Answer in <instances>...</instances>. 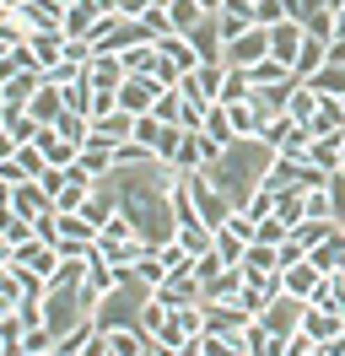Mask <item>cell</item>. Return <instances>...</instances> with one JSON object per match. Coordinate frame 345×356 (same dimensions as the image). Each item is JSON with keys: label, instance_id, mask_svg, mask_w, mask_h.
Masks as SVG:
<instances>
[{"label": "cell", "instance_id": "obj_56", "mask_svg": "<svg viewBox=\"0 0 345 356\" xmlns=\"http://www.w3.org/2000/svg\"><path fill=\"white\" fill-rule=\"evenodd\" d=\"M0 6H6V0H0Z\"/></svg>", "mask_w": 345, "mask_h": 356}, {"label": "cell", "instance_id": "obj_24", "mask_svg": "<svg viewBox=\"0 0 345 356\" xmlns=\"http://www.w3.org/2000/svg\"><path fill=\"white\" fill-rule=\"evenodd\" d=\"M286 81H297V76H291V65H280L275 54H270V60H259V65L248 70V87H254V92H264V87H286Z\"/></svg>", "mask_w": 345, "mask_h": 356}, {"label": "cell", "instance_id": "obj_37", "mask_svg": "<svg viewBox=\"0 0 345 356\" xmlns=\"http://www.w3.org/2000/svg\"><path fill=\"white\" fill-rule=\"evenodd\" d=\"M200 346H205V356H248L237 334H216V330H205V334H200Z\"/></svg>", "mask_w": 345, "mask_h": 356}, {"label": "cell", "instance_id": "obj_52", "mask_svg": "<svg viewBox=\"0 0 345 356\" xmlns=\"http://www.w3.org/2000/svg\"><path fill=\"white\" fill-rule=\"evenodd\" d=\"M335 38H345V11H340V17H335Z\"/></svg>", "mask_w": 345, "mask_h": 356}, {"label": "cell", "instance_id": "obj_6", "mask_svg": "<svg viewBox=\"0 0 345 356\" xmlns=\"http://www.w3.org/2000/svg\"><path fill=\"white\" fill-rule=\"evenodd\" d=\"M302 308H307V302H297V297H286V291H280L275 302L259 313V324H264L270 334H291V330H302Z\"/></svg>", "mask_w": 345, "mask_h": 356}, {"label": "cell", "instance_id": "obj_54", "mask_svg": "<svg viewBox=\"0 0 345 356\" xmlns=\"http://www.w3.org/2000/svg\"><path fill=\"white\" fill-rule=\"evenodd\" d=\"M340 156H345V135H340Z\"/></svg>", "mask_w": 345, "mask_h": 356}, {"label": "cell", "instance_id": "obj_26", "mask_svg": "<svg viewBox=\"0 0 345 356\" xmlns=\"http://www.w3.org/2000/svg\"><path fill=\"white\" fill-rule=\"evenodd\" d=\"M0 238H6V243H33V238H38V227L27 222V216H17V211H11V205H0Z\"/></svg>", "mask_w": 345, "mask_h": 356}, {"label": "cell", "instance_id": "obj_16", "mask_svg": "<svg viewBox=\"0 0 345 356\" xmlns=\"http://www.w3.org/2000/svg\"><path fill=\"white\" fill-rule=\"evenodd\" d=\"M307 265L319 270V275H340L345 270V232H329V238L307 254Z\"/></svg>", "mask_w": 345, "mask_h": 356}, {"label": "cell", "instance_id": "obj_38", "mask_svg": "<svg viewBox=\"0 0 345 356\" xmlns=\"http://www.w3.org/2000/svg\"><path fill=\"white\" fill-rule=\"evenodd\" d=\"M135 281H146V286H162V281H168V265H162V248H151L146 259L135 265Z\"/></svg>", "mask_w": 345, "mask_h": 356}, {"label": "cell", "instance_id": "obj_15", "mask_svg": "<svg viewBox=\"0 0 345 356\" xmlns=\"http://www.w3.org/2000/svg\"><path fill=\"white\" fill-rule=\"evenodd\" d=\"M302 330L313 334V340H335V334H345V318L335 308H313V302H307V308H302Z\"/></svg>", "mask_w": 345, "mask_h": 356}, {"label": "cell", "instance_id": "obj_28", "mask_svg": "<svg viewBox=\"0 0 345 356\" xmlns=\"http://www.w3.org/2000/svg\"><path fill=\"white\" fill-rule=\"evenodd\" d=\"M248 97H254L248 70H227V76H221V97H216V103H221V108H237V103H248Z\"/></svg>", "mask_w": 345, "mask_h": 356}, {"label": "cell", "instance_id": "obj_32", "mask_svg": "<svg viewBox=\"0 0 345 356\" xmlns=\"http://www.w3.org/2000/svg\"><path fill=\"white\" fill-rule=\"evenodd\" d=\"M76 168H81V173H92L97 184H103V178L113 173V152H103V146H81V156H76Z\"/></svg>", "mask_w": 345, "mask_h": 356}, {"label": "cell", "instance_id": "obj_51", "mask_svg": "<svg viewBox=\"0 0 345 356\" xmlns=\"http://www.w3.org/2000/svg\"><path fill=\"white\" fill-rule=\"evenodd\" d=\"M323 11H335V17H340V11H345V0H323Z\"/></svg>", "mask_w": 345, "mask_h": 356}, {"label": "cell", "instance_id": "obj_35", "mask_svg": "<svg viewBox=\"0 0 345 356\" xmlns=\"http://www.w3.org/2000/svg\"><path fill=\"white\" fill-rule=\"evenodd\" d=\"M243 275H254V270H280V254L270 243H248V254H243Z\"/></svg>", "mask_w": 345, "mask_h": 356}, {"label": "cell", "instance_id": "obj_30", "mask_svg": "<svg viewBox=\"0 0 345 356\" xmlns=\"http://www.w3.org/2000/svg\"><path fill=\"white\" fill-rule=\"evenodd\" d=\"M205 140H211V146H221V152H227V146H237L232 119H227V108H221V103H216V108L205 113Z\"/></svg>", "mask_w": 345, "mask_h": 356}, {"label": "cell", "instance_id": "obj_17", "mask_svg": "<svg viewBox=\"0 0 345 356\" xmlns=\"http://www.w3.org/2000/svg\"><path fill=\"white\" fill-rule=\"evenodd\" d=\"M168 308H184V302H205V281L200 275H184V281H162V286H151Z\"/></svg>", "mask_w": 345, "mask_h": 356}, {"label": "cell", "instance_id": "obj_20", "mask_svg": "<svg viewBox=\"0 0 345 356\" xmlns=\"http://www.w3.org/2000/svg\"><path fill=\"white\" fill-rule=\"evenodd\" d=\"M103 22L97 11H92V0H70L65 6V22H60V33L65 38H92V27Z\"/></svg>", "mask_w": 345, "mask_h": 356}, {"label": "cell", "instance_id": "obj_41", "mask_svg": "<svg viewBox=\"0 0 345 356\" xmlns=\"http://www.w3.org/2000/svg\"><path fill=\"white\" fill-rule=\"evenodd\" d=\"M302 27H307V38H323V44H335V11H323V6H319V11H313V17H307Z\"/></svg>", "mask_w": 345, "mask_h": 356}, {"label": "cell", "instance_id": "obj_25", "mask_svg": "<svg viewBox=\"0 0 345 356\" xmlns=\"http://www.w3.org/2000/svg\"><path fill=\"white\" fill-rule=\"evenodd\" d=\"M157 49H162V60H168V65H178V70H194V65H200V54H194V44L184 38V33L157 38Z\"/></svg>", "mask_w": 345, "mask_h": 356}, {"label": "cell", "instance_id": "obj_23", "mask_svg": "<svg viewBox=\"0 0 345 356\" xmlns=\"http://www.w3.org/2000/svg\"><path fill=\"white\" fill-rule=\"evenodd\" d=\"M243 297V270H216L205 281V302H237Z\"/></svg>", "mask_w": 345, "mask_h": 356}, {"label": "cell", "instance_id": "obj_12", "mask_svg": "<svg viewBox=\"0 0 345 356\" xmlns=\"http://www.w3.org/2000/svg\"><path fill=\"white\" fill-rule=\"evenodd\" d=\"M307 44V27L302 22H280V27H270V54H275L280 65H297V49Z\"/></svg>", "mask_w": 345, "mask_h": 356}, {"label": "cell", "instance_id": "obj_53", "mask_svg": "<svg viewBox=\"0 0 345 356\" xmlns=\"http://www.w3.org/2000/svg\"><path fill=\"white\" fill-rule=\"evenodd\" d=\"M141 356H162V351H157V340H151V346H146V351H141Z\"/></svg>", "mask_w": 345, "mask_h": 356}, {"label": "cell", "instance_id": "obj_11", "mask_svg": "<svg viewBox=\"0 0 345 356\" xmlns=\"http://www.w3.org/2000/svg\"><path fill=\"white\" fill-rule=\"evenodd\" d=\"M125 60H119V54H92V65H86V81H92V87L97 92H119L125 87Z\"/></svg>", "mask_w": 345, "mask_h": 356}, {"label": "cell", "instance_id": "obj_48", "mask_svg": "<svg viewBox=\"0 0 345 356\" xmlns=\"http://www.w3.org/2000/svg\"><path fill=\"white\" fill-rule=\"evenodd\" d=\"M11 156H17V140H11V135L0 130V162H11Z\"/></svg>", "mask_w": 345, "mask_h": 356}, {"label": "cell", "instance_id": "obj_49", "mask_svg": "<svg viewBox=\"0 0 345 356\" xmlns=\"http://www.w3.org/2000/svg\"><path fill=\"white\" fill-rule=\"evenodd\" d=\"M329 65H345V38H335V44H329Z\"/></svg>", "mask_w": 345, "mask_h": 356}, {"label": "cell", "instance_id": "obj_47", "mask_svg": "<svg viewBox=\"0 0 345 356\" xmlns=\"http://www.w3.org/2000/svg\"><path fill=\"white\" fill-rule=\"evenodd\" d=\"M33 227H38V238H43V243H60V211H49V216H38Z\"/></svg>", "mask_w": 345, "mask_h": 356}, {"label": "cell", "instance_id": "obj_13", "mask_svg": "<svg viewBox=\"0 0 345 356\" xmlns=\"http://www.w3.org/2000/svg\"><path fill=\"white\" fill-rule=\"evenodd\" d=\"M103 340H108V356H141L151 346V334L141 324H113V330H103Z\"/></svg>", "mask_w": 345, "mask_h": 356}, {"label": "cell", "instance_id": "obj_45", "mask_svg": "<svg viewBox=\"0 0 345 356\" xmlns=\"http://www.w3.org/2000/svg\"><path fill=\"white\" fill-rule=\"evenodd\" d=\"M329 205H335V222H345V168L329 178Z\"/></svg>", "mask_w": 345, "mask_h": 356}, {"label": "cell", "instance_id": "obj_2", "mask_svg": "<svg viewBox=\"0 0 345 356\" xmlns=\"http://www.w3.org/2000/svg\"><path fill=\"white\" fill-rule=\"evenodd\" d=\"M259 60H270V27H248L221 44V65L227 70H254Z\"/></svg>", "mask_w": 345, "mask_h": 356}, {"label": "cell", "instance_id": "obj_27", "mask_svg": "<svg viewBox=\"0 0 345 356\" xmlns=\"http://www.w3.org/2000/svg\"><path fill=\"white\" fill-rule=\"evenodd\" d=\"M119 60H125L129 76H157V65H162V49H157V44H141V49H125Z\"/></svg>", "mask_w": 345, "mask_h": 356}, {"label": "cell", "instance_id": "obj_55", "mask_svg": "<svg viewBox=\"0 0 345 356\" xmlns=\"http://www.w3.org/2000/svg\"><path fill=\"white\" fill-rule=\"evenodd\" d=\"M340 232H345V222H340Z\"/></svg>", "mask_w": 345, "mask_h": 356}, {"label": "cell", "instance_id": "obj_36", "mask_svg": "<svg viewBox=\"0 0 345 356\" xmlns=\"http://www.w3.org/2000/svg\"><path fill=\"white\" fill-rule=\"evenodd\" d=\"M151 113H157L162 124H172V130H184V92H178V87H172V92H162Z\"/></svg>", "mask_w": 345, "mask_h": 356}, {"label": "cell", "instance_id": "obj_7", "mask_svg": "<svg viewBox=\"0 0 345 356\" xmlns=\"http://www.w3.org/2000/svg\"><path fill=\"white\" fill-rule=\"evenodd\" d=\"M22 49H27V65H33V70H54V65H65V33H33Z\"/></svg>", "mask_w": 345, "mask_h": 356}, {"label": "cell", "instance_id": "obj_31", "mask_svg": "<svg viewBox=\"0 0 345 356\" xmlns=\"http://www.w3.org/2000/svg\"><path fill=\"white\" fill-rule=\"evenodd\" d=\"M286 113H291L297 124H313V113H319V92L297 81V87H291V103H286Z\"/></svg>", "mask_w": 345, "mask_h": 356}, {"label": "cell", "instance_id": "obj_40", "mask_svg": "<svg viewBox=\"0 0 345 356\" xmlns=\"http://www.w3.org/2000/svg\"><path fill=\"white\" fill-rule=\"evenodd\" d=\"M286 238H291V227L280 222V216H264V222H259V232H254V243H270V248H280Z\"/></svg>", "mask_w": 345, "mask_h": 356}, {"label": "cell", "instance_id": "obj_22", "mask_svg": "<svg viewBox=\"0 0 345 356\" xmlns=\"http://www.w3.org/2000/svg\"><path fill=\"white\" fill-rule=\"evenodd\" d=\"M38 152L49 156V168H70V162L81 156V146H76V140H65L60 130H43L38 135Z\"/></svg>", "mask_w": 345, "mask_h": 356}, {"label": "cell", "instance_id": "obj_10", "mask_svg": "<svg viewBox=\"0 0 345 356\" xmlns=\"http://www.w3.org/2000/svg\"><path fill=\"white\" fill-rule=\"evenodd\" d=\"M319 286H323V275L307 265V259L280 270V291H286V297H297V302H313V291H319Z\"/></svg>", "mask_w": 345, "mask_h": 356}, {"label": "cell", "instance_id": "obj_34", "mask_svg": "<svg viewBox=\"0 0 345 356\" xmlns=\"http://www.w3.org/2000/svg\"><path fill=\"white\" fill-rule=\"evenodd\" d=\"M291 22V0H254V27H280Z\"/></svg>", "mask_w": 345, "mask_h": 356}, {"label": "cell", "instance_id": "obj_1", "mask_svg": "<svg viewBox=\"0 0 345 356\" xmlns=\"http://www.w3.org/2000/svg\"><path fill=\"white\" fill-rule=\"evenodd\" d=\"M270 146L264 140H237V146H227L221 152V162L216 168H205L211 173V184L232 200V211H243V205L259 195V184H264V168H270Z\"/></svg>", "mask_w": 345, "mask_h": 356}, {"label": "cell", "instance_id": "obj_18", "mask_svg": "<svg viewBox=\"0 0 345 356\" xmlns=\"http://www.w3.org/2000/svg\"><path fill=\"white\" fill-rule=\"evenodd\" d=\"M27 113H33L38 124H49V130H54V124L65 119V92H60V87H38V92H33V103H27Z\"/></svg>", "mask_w": 345, "mask_h": 356}, {"label": "cell", "instance_id": "obj_46", "mask_svg": "<svg viewBox=\"0 0 345 356\" xmlns=\"http://www.w3.org/2000/svg\"><path fill=\"white\" fill-rule=\"evenodd\" d=\"M216 270H227L221 259H216V248H205V254H194V275H200V281H211Z\"/></svg>", "mask_w": 345, "mask_h": 356}, {"label": "cell", "instance_id": "obj_3", "mask_svg": "<svg viewBox=\"0 0 345 356\" xmlns=\"http://www.w3.org/2000/svg\"><path fill=\"white\" fill-rule=\"evenodd\" d=\"M11 265H17V270H27V275H38L43 286H49V281L60 275V265H65V259H60V248H54V243L33 238V243H22V248H17V259H11Z\"/></svg>", "mask_w": 345, "mask_h": 356}, {"label": "cell", "instance_id": "obj_33", "mask_svg": "<svg viewBox=\"0 0 345 356\" xmlns=\"http://www.w3.org/2000/svg\"><path fill=\"white\" fill-rule=\"evenodd\" d=\"M275 216L286 227H291V232H297L302 222H307V205H302V189H286V195H275Z\"/></svg>", "mask_w": 345, "mask_h": 356}, {"label": "cell", "instance_id": "obj_29", "mask_svg": "<svg viewBox=\"0 0 345 356\" xmlns=\"http://www.w3.org/2000/svg\"><path fill=\"white\" fill-rule=\"evenodd\" d=\"M211 248H216V259H221V265H227V270H237V265H243V254H248V243H243V238H232L227 227H216Z\"/></svg>", "mask_w": 345, "mask_h": 356}, {"label": "cell", "instance_id": "obj_39", "mask_svg": "<svg viewBox=\"0 0 345 356\" xmlns=\"http://www.w3.org/2000/svg\"><path fill=\"white\" fill-rule=\"evenodd\" d=\"M329 232H340V227H335V222H302L297 232H291V238H297V243L307 248V254H313V248H319L323 238H329Z\"/></svg>", "mask_w": 345, "mask_h": 356}, {"label": "cell", "instance_id": "obj_14", "mask_svg": "<svg viewBox=\"0 0 345 356\" xmlns=\"http://www.w3.org/2000/svg\"><path fill=\"white\" fill-rule=\"evenodd\" d=\"M38 87H43V70H17V76L0 87V108H27Z\"/></svg>", "mask_w": 345, "mask_h": 356}, {"label": "cell", "instance_id": "obj_9", "mask_svg": "<svg viewBox=\"0 0 345 356\" xmlns=\"http://www.w3.org/2000/svg\"><path fill=\"white\" fill-rule=\"evenodd\" d=\"M125 275H129V270H113V265L103 259V254L92 248V259H86V297H92V302H103V297H108L113 286H119Z\"/></svg>", "mask_w": 345, "mask_h": 356}, {"label": "cell", "instance_id": "obj_42", "mask_svg": "<svg viewBox=\"0 0 345 356\" xmlns=\"http://www.w3.org/2000/svg\"><path fill=\"white\" fill-rule=\"evenodd\" d=\"M17 168L27 178H43V168H49V156L38 152V146H17Z\"/></svg>", "mask_w": 345, "mask_h": 356}, {"label": "cell", "instance_id": "obj_4", "mask_svg": "<svg viewBox=\"0 0 345 356\" xmlns=\"http://www.w3.org/2000/svg\"><path fill=\"white\" fill-rule=\"evenodd\" d=\"M162 92H168V87H162L157 76H125V87H119V108H125L129 119H141V113L157 108Z\"/></svg>", "mask_w": 345, "mask_h": 356}, {"label": "cell", "instance_id": "obj_43", "mask_svg": "<svg viewBox=\"0 0 345 356\" xmlns=\"http://www.w3.org/2000/svg\"><path fill=\"white\" fill-rule=\"evenodd\" d=\"M221 227H227L232 238H243V243H254V232H259V222H254V216H248V211H232V216H227V222H221Z\"/></svg>", "mask_w": 345, "mask_h": 356}, {"label": "cell", "instance_id": "obj_8", "mask_svg": "<svg viewBox=\"0 0 345 356\" xmlns=\"http://www.w3.org/2000/svg\"><path fill=\"white\" fill-rule=\"evenodd\" d=\"M11 211H17V216H27V222H38V216H49V211H54V195H43L38 178H27V184H17V189H11Z\"/></svg>", "mask_w": 345, "mask_h": 356}, {"label": "cell", "instance_id": "obj_44", "mask_svg": "<svg viewBox=\"0 0 345 356\" xmlns=\"http://www.w3.org/2000/svg\"><path fill=\"white\" fill-rule=\"evenodd\" d=\"M38 184H43V195H54V200H60V195H65V184H70V168H43Z\"/></svg>", "mask_w": 345, "mask_h": 356}, {"label": "cell", "instance_id": "obj_21", "mask_svg": "<svg viewBox=\"0 0 345 356\" xmlns=\"http://www.w3.org/2000/svg\"><path fill=\"white\" fill-rule=\"evenodd\" d=\"M340 135H345V130L319 135V140L307 146V162H313V168H323V173H340V168H345V156H340Z\"/></svg>", "mask_w": 345, "mask_h": 356}, {"label": "cell", "instance_id": "obj_19", "mask_svg": "<svg viewBox=\"0 0 345 356\" xmlns=\"http://www.w3.org/2000/svg\"><path fill=\"white\" fill-rule=\"evenodd\" d=\"M297 162L302 156H270V168H264V184L259 189H270V195H286V189H297Z\"/></svg>", "mask_w": 345, "mask_h": 356}, {"label": "cell", "instance_id": "obj_5", "mask_svg": "<svg viewBox=\"0 0 345 356\" xmlns=\"http://www.w3.org/2000/svg\"><path fill=\"white\" fill-rule=\"evenodd\" d=\"M97 254H103L113 270H135L151 254V243L146 238H97Z\"/></svg>", "mask_w": 345, "mask_h": 356}, {"label": "cell", "instance_id": "obj_50", "mask_svg": "<svg viewBox=\"0 0 345 356\" xmlns=\"http://www.w3.org/2000/svg\"><path fill=\"white\" fill-rule=\"evenodd\" d=\"M11 259H17V243H6V238H0V270L11 265Z\"/></svg>", "mask_w": 345, "mask_h": 356}]
</instances>
